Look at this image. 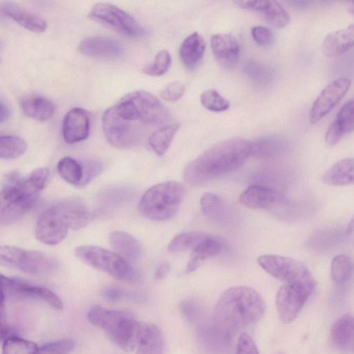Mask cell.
Listing matches in <instances>:
<instances>
[{"mask_svg": "<svg viewBox=\"0 0 354 354\" xmlns=\"http://www.w3.org/2000/svg\"><path fill=\"white\" fill-rule=\"evenodd\" d=\"M252 153V142L241 138L221 141L192 160L184 169V180L192 185L232 173L241 167Z\"/></svg>", "mask_w": 354, "mask_h": 354, "instance_id": "6da1fadb", "label": "cell"}, {"mask_svg": "<svg viewBox=\"0 0 354 354\" xmlns=\"http://www.w3.org/2000/svg\"><path fill=\"white\" fill-rule=\"evenodd\" d=\"M265 311L264 300L256 290L245 286H234L218 299L214 324L218 330L229 335L258 322Z\"/></svg>", "mask_w": 354, "mask_h": 354, "instance_id": "7a4b0ae2", "label": "cell"}, {"mask_svg": "<svg viewBox=\"0 0 354 354\" xmlns=\"http://www.w3.org/2000/svg\"><path fill=\"white\" fill-rule=\"evenodd\" d=\"M87 318L93 325L103 330L111 340L125 352L138 346L144 324L125 310H109L96 306L91 309Z\"/></svg>", "mask_w": 354, "mask_h": 354, "instance_id": "3957f363", "label": "cell"}, {"mask_svg": "<svg viewBox=\"0 0 354 354\" xmlns=\"http://www.w3.org/2000/svg\"><path fill=\"white\" fill-rule=\"evenodd\" d=\"M185 195L183 185L175 180L156 184L148 189L140 198L139 211L145 218L164 221L178 212Z\"/></svg>", "mask_w": 354, "mask_h": 354, "instance_id": "277c9868", "label": "cell"}, {"mask_svg": "<svg viewBox=\"0 0 354 354\" xmlns=\"http://www.w3.org/2000/svg\"><path fill=\"white\" fill-rule=\"evenodd\" d=\"M117 113L129 121L157 124L166 121L169 111L153 94L138 90L126 94L114 105Z\"/></svg>", "mask_w": 354, "mask_h": 354, "instance_id": "5b68a950", "label": "cell"}, {"mask_svg": "<svg viewBox=\"0 0 354 354\" xmlns=\"http://www.w3.org/2000/svg\"><path fill=\"white\" fill-rule=\"evenodd\" d=\"M74 252L84 263L118 280L129 283L140 280L138 272L118 253L91 245L78 246Z\"/></svg>", "mask_w": 354, "mask_h": 354, "instance_id": "8992f818", "label": "cell"}, {"mask_svg": "<svg viewBox=\"0 0 354 354\" xmlns=\"http://www.w3.org/2000/svg\"><path fill=\"white\" fill-rule=\"evenodd\" d=\"M0 263L10 268L34 275L50 273L58 267L57 259L46 253L11 245L1 246Z\"/></svg>", "mask_w": 354, "mask_h": 354, "instance_id": "52a82bcc", "label": "cell"}, {"mask_svg": "<svg viewBox=\"0 0 354 354\" xmlns=\"http://www.w3.org/2000/svg\"><path fill=\"white\" fill-rule=\"evenodd\" d=\"M88 16L97 23L125 36L140 37L145 33L142 26L131 15L109 3L95 4Z\"/></svg>", "mask_w": 354, "mask_h": 354, "instance_id": "ba28073f", "label": "cell"}, {"mask_svg": "<svg viewBox=\"0 0 354 354\" xmlns=\"http://www.w3.org/2000/svg\"><path fill=\"white\" fill-rule=\"evenodd\" d=\"M259 266L272 277L286 283L301 282L315 286L308 268L302 262L279 255L264 254L259 257Z\"/></svg>", "mask_w": 354, "mask_h": 354, "instance_id": "9c48e42d", "label": "cell"}, {"mask_svg": "<svg viewBox=\"0 0 354 354\" xmlns=\"http://www.w3.org/2000/svg\"><path fill=\"white\" fill-rule=\"evenodd\" d=\"M315 287L293 282L286 283L279 288L276 296V306L281 322L290 323L297 318Z\"/></svg>", "mask_w": 354, "mask_h": 354, "instance_id": "30bf717a", "label": "cell"}, {"mask_svg": "<svg viewBox=\"0 0 354 354\" xmlns=\"http://www.w3.org/2000/svg\"><path fill=\"white\" fill-rule=\"evenodd\" d=\"M102 126L107 141L115 148L129 149L138 142V131L131 121L122 118L117 113L114 106L104 112Z\"/></svg>", "mask_w": 354, "mask_h": 354, "instance_id": "8fae6325", "label": "cell"}, {"mask_svg": "<svg viewBox=\"0 0 354 354\" xmlns=\"http://www.w3.org/2000/svg\"><path fill=\"white\" fill-rule=\"evenodd\" d=\"M70 225L62 209L55 203L45 209L38 217L35 234L41 243L55 245L67 236Z\"/></svg>", "mask_w": 354, "mask_h": 354, "instance_id": "7c38bea8", "label": "cell"}, {"mask_svg": "<svg viewBox=\"0 0 354 354\" xmlns=\"http://www.w3.org/2000/svg\"><path fill=\"white\" fill-rule=\"evenodd\" d=\"M1 295L5 299L12 297L22 299L39 300L56 310H61L64 304L61 299L50 290L24 281L1 275Z\"/></svg>", "mask_w": 354, "mask_h": 354, "instance_id": "4fadbf2b", "label": "cell"}, {"mask_svg": "<svg viewBox=\"0 0 354 354\" xmlns=\"http://www.w3.org/2000/svg\"><path fill=\"white\" fill-rule=\"evenodd\" d=\"M351 81L339 77L328 84L319 94L310 109L309 120L315 124L326 116L348 91Z\"/></svg>", "mask_w": 354, "mask_h": 354, "instance_id": "5bb4252c", "label": "cell"}, {"mask_svg": "<svg viewBox=\"0 0 354 354\" xmlns=\"http://www.w3.org/2000/svg\"><path fill=\"white\" fill-rule=\"evenodd\" d=\"M90 132V117L83 109L75 107L65 115L62 123L64 141L74 144L87 138Z\"/></svg>", "mask_w": 354, "mask_h": 354, "instance_id": "9a60e30c", "label": "cell"}, {"mask_svg": "<svg viewBox=\"0 0 354 354\" xmlns=\"http://www.w3.org/2000/svg\"><path fill=\"white\" fill-rule=\"evenodd\" d=\"M234 3L242 9L262 13L266 20L277 28H285L290 21L288 12L276 1H236Z\"/></svg>", "mask_w": 354, "mask_h": 354, "instance_id": "2e32d148", "label": "cell"}, {"mask_svg": "<svg viewBox=\"0 0 354 354\" xmlns=\"http://www.w3.org/2000/svg\"><path fill=\"white\" fill-rule=\"evenodd\" d=\"M243 205L254 209H267L284 204L286 200L279 192L261 185H251L239 196Z\"/></svg>", "mask_w": 354, "mask_h": 354, "instance_id": "e0dca14e", "label": "cell"}, {"mask_svg": "<svg viewBox=\"0 0 354 354\" xmlns=\"http://www.w3.org/2000/svg\"><path fill=\"white\" fill-rule=\"evenodd\" d=\"M78 50L90 57L110 59L121 55L123 48L119 41L112 38L92 36L80 41Z\"/></svg>", "mask_w": 354, "mask_h": 354, "instance_id": "ac0fdd59", "label": "cell"}, {"mask_svg": "<svg viewBox=\"0 0 354 354\" xmlns=\"http://www.w3.org/2000/svg\"><path fill=\"white\" fill-rule=\"evenodd\" d=\"M210 44L213 54L221 65L231 68L236 64L240 48L234 35L229 33L216 34L212 37Z\"/></svg>", "mask_w": 354, "mask_h": 354, "instance_id": "d6986e66", "label": "cell"}, {"mask_svg": "<svg viewBox=\"0 0 354 354\" xmlns=\"http://www.w3.org/2000/svg\"><path fill=\"white\" fill-rule=\"evenodd\" d=\"M1 11L24 28L34 32H43L47 28L46 21L37 15L28 11L15 3L3 1Z\"/></svg>", "mask_w": 354, "mask_h": 354, "instance_id": "ffe728a7", "label": "cell"}, {"mask_svg": "<svg viewBox=\"0 0 354 354\" xmlns=\"http://www.w3.org/2000/svg\"><path fill=\"white\" fill-rule=\"evenodd\" d=\"M354 47V23L328 34L324 38L322 50L329 57L340 56Z\"/></svg>", "mask_w": 354, "mask_h": 354, "instance_id": "44dd1931", "label": "cell"}, {"mask_svg": "<svg viewBox=\"0 0 354 354\" xmlns=\"http://www.w3.org/2000/svg\"><path fill=\"white\" fill-rule=\"evenodd\" d=\"M333 344L343 351L354 349V317L344 315L335 320L330 328Z\"/></svg>", "mask_w": 354, "mask_h": 354, "instance_id": "7402d4cb", "label": "cell"}, {"mask_svg": "<svg viewBox=\"0 0 354 354\" xmlns=\"http://www.w3.org/2000/svg\"><path fill=\"white\" fill-rule=\"evenodd\" d=\"M55 203L67 218L71 229L79 230L88 223L91 213L86 205L80 199L68 198Z\"/></svg>", "mask_w": 354, "mask_h": 354, "instance_id": "603a6c76", "label": "cell"}, {"mask_svg": "<svg viewBox=\"0 0 354 354\" xmlns=\"http://www.w3.org/2000/svg\"><path fill=\"white\" fill-rule=\"evenodd\" d=\"M20 106L26 116L39 121L50 119L55 111L54 104L49 99L38 95L24 97Z\"/></svg>", "mask_w": 354, "mask_h": 354, "instance_id": "cb8c5ba5", "label": "cell"}, {"mask_svg": "<svg viewBox=\"0 0 354 354\" xmlns=\"http://www.w3.org/2000/svg\"><path fill=\"white\" fill-rule=\"evenodd\" d=\"M205 49L203 38L198 33L193 32L182 42L179 55L183 64L189 68H194L202 59Z\"/></svg>", "mask_w": 354, "mask_h": 354, "instance_id": "d4e9b609", "label": "cell"}, {"mask_svg": "<svg viewBox=\"0 0 354 354\" xmlns=\"http://www.w3.org/2000/svg\"><path fill=\"white\" fill-rule=\"evenodd\" d=\"M325 183L331 185L354 184V158H344L333 165L323 176Z\"/></svg>", "mask_w": 354, "mask_h": 354, "instance_id": "484cf974", "label": "cell"}, {"mask_svg": "<svg viewBox=\"0 0 354 354\" xmlns=\"http://www.w3.org/2000/svg\"><path fill=\"white\" fill-rule=\"evenodd\" d=\"M109 241L115 251L131 260H136L141 255V245L129 233L120 230L113 231L109 234Z\"/></svg>", "mask_w": 354, "mask_h": 354, "instance_id": "4316f807", "label": "cell"}, {"mask_svg": "<svg viewBox=\"0 0 354 354\" xmlns=\"http://www.w3.org/2000/svg\"><path fill=\"white\" fill-rule=\"evenodd\" d=\"M164 338L161 330L152 324H144L136 354H163Z\"/></svg>", "mask_w": 354, "mask_h": 354, "instance_id": "83f0119b", "label": "cell"}, {"mask_svg": "<svg viewBox=\"0 0 354 354\" xmlns=\"http://www.w3.org/2000/svg\"><path fill=\"white\" fill-rule=\"evenodd\" d=\"M222 249V244L216 239L209 236L200 243L192 251L185 268L186 273L196 270L205 260L218 255Z\"/></svg>", "mask_w": 354, "mask_h": 354, "instance_id": "f1b7e54d", "label": "cell"}, {"mask_svg": "<svg viewBox=\"0 0 354 354\" xmlns=\"http://www.w3.org/2000/svg\"><path fill=\"white\" fill-rule=\"evenodd\" d=\"M284 140L275 136L261 137L252 142L251 156L268 158L281 153L285 149Z\"/></svg>", "mask_w": 354, "mask_h": 354, "instance_id": "f546056e", "label": "cell"}, {"mask_svg": "<svg viewBox=\"0 0 354 354\" xmlns=\"http://www.w3.org/2000/svg\"><path fill=\"white\" fill-rule=\"evenodd\" d=\"M180 126L179 123L166 124L151 133L148 142L157 155L162 156L166 153Z\"/></svg>", "mask_w": 354, "mask_h": 354, "instance_id": "4dcf8cb0", "label": "cell"}, {"mask_svg": "<svg viewBox=\"0 0 354 354\" xmlns=\"http://www.w3.org/2000/svg\"><path fill=\"white\" fill-rule=\"evenodd\" d=\"M203 213L209 218L221 222L227 216V209L221 198L215 194L205 193L201 198Z\"/></svg>", "mask_w": 354, "mask_h": 354, "instance_id": "1f68e13d", "label": "cell"}, {"mask_svg": "<svg viewBox=\"0 0 354 354\" xmlns=\"http://www.w3.org/2000/svg\"><path fill=\"white\" fill-rule=\"evenodd\" d=\"M210 236L206 233L196 231L180 233L174 236L168 245V251L179 252L194 250L200 243Z\"/></svg>", "mask_w": 354, "mask_h": 354, "instance_id": "d6a6232c", "label": "cell"}, {"mask_svg": "<svg viewBox=\"0 0 354 354\" xmlns=\"http://www.w3.org/2000/svg\"><path fill=\"white\" fill-rule=\"evenodd\" d=\"M59 176L66 182L79 186L83 177V167L75 159L71 157L62 158L57 164Z\"/></svg>", "mask_w": 354, "mask_h": 354, "instance_id": "836d02e7", "label": "cell"}, {"mask_svg": "<svg viewBox=\"0 0 354 354\" xmlns=\"http://www.w3.org/2000/svg\"><path fill=\"white\" fill-rule=\"evenodd\" d=\"M26 149V142L20 137L12 135L0 137V158L2 159L18 158L25 153Z\"/></svg>", "mask_w": 354, "mask_h": 354, "instance_id": "e575fe53", "label": "cell"}, {"mask_svg": "<svg viewBox=\"0 0 354 354\" xmlns=\"http://www.w3.org/2000/svg\"><path fill=\"white\" fill-rule=\"evenodd\" d=\"M38 349L34 342L12 335L3 342L2 354H37Z\"/></svg>", "mask_w": 354, "mask_h": 354, "instance_id": "d590c367", "label": "cell"}, {"mask_svg": "<svg viewBox=\"0 0 354 354\" xmlns=\"http://www.w3.org/2000/svg\"><path fill=\"white\" fill-rule=\"evenodd\" d=\"M332 123L343 136L354 131V98L347 101L339 109Z\"/></svg>", "mask_w": 354, "mask_h": 354, "instance_id": "8d00e7d4", "label": "cell"}, {"mask_svg": "<svg viewBox=\"0 0 354 354\" xmlns=\"http://www.w3.org/2000/svg\"><path fill=\"white\" fill-rule=\"evenodd\" d=\"M353 263L351 259L344 254L335 256L331 261V277L335 282L347 281L352 274Z\"/></svg>", "mask_w": 354, "mask_h": 354, "instance_id": "74e56055", "label": "cell"}, {"mask_svg": "<svg viewBox=\"0 0 354 354\" xmlns=\"http://www.w3.org/2000/svg\"><path fill=\"white\" fill-rule=\"evenodd\" d=\"M201 102L203 106L214 112H221L226 111L230 107V102L222 97L218 92L209 89L204 91L201 95Z\"/></svg>", "mask_w": 354, "mask_h": 354, "instance_id": "f35d334b", "label": "cell"}, {"mask_svg": "<svg viewBox=\"0 0 354 354\" xmlns=\"http://www.w3.org/2000/svg\"><path fill=\"white\" fill-rule=\"evenodd\" d=\"M171 64V56L167 50L159 51L151 64L144 66L142 72L150 76H161L169 69Z\"/></svg>", "mask_w": 354, "mask_h": 354, "instance_id": "ab89813d", "label": "cell"}, {"mask_svg": "<svg viewBox=\"0 0 354 354\" xmlns=\"http://www.w3.org/2000/svg\"><path fill=\"white\" fill-rule=\"evenodd\" d=\"M75 346L71 339H63L47 343L38 349L37 354H69Z\"/></svg>", "mask_w": 354, "mask_h": 354, "instance_id": "60d3db41", "label": "cell"}, {"mask_svg": "<svg viewBox=\"0 0 354 354\" xmlns=\"http://www.w3.org/2000/svg\"><path fill=\"white\" fill-rule=\"evenodd\" d=\"M185 92V86L180 82L168 84L160 92L161 97L168 102H176L181 98Z\"/></svg>", "mask_w": 354, "mask_h": 354, "instance_id": "b9f144b4", "label": "cell"}, {"mask_svg": "<svg viewBox=\"0 0 354 354\" xmlns=\"http://www.w3.org/2000/svg\"><path fill=\"white\" fill-rule=\"evenodd\" d=\"M83 177L79 186H84L89 183L93 178L100 174L102 165L96 161H88L82 165Z\"/></svg>", "mask_w": 354, "mask_h": 354, "instance_id": "7bdbcfd3", "label": "cell"}, {"mask_svg": "<svg viewBox=\"0 0 354 354\" xmlns=\"http://www.w3.org/2000/svg\"><path fill=\"white\" fill-rule=\"evenodd\" d=\"M251 35L256 43L261 46H268L273 39L272 31L268 28L262 26L252 27Z\"/></svg>", "mask_w": 354, "mask_h": 354, "instance_id": "ee69618b", "label": "cell"}, {"mask_svg": "<svg viewBox=\"0 0 354 354\" xmlns=\"http://www.w3.org/2000/svg\"><path fill=\"white\" fill-rule=\"evenodd\" d=\"M236 354H259L255 342L248 334L243 333L240 335L237 344Z\"/></svg>", "mask_w": 354, "mask_h": 354, "instance_id": "f6af8a7d", "label": "cell"}, {"mask_svg": "<svg viewBox=\"0 0 354 354\" xmlns=\"http://www.w3.org/2000/svg\"><path fill=\"white\" fill-rule=\"evenodd\" d=\"M102 295L104 298L111 301H118L121 299H136L138 296L135 294L125 291L118 288H108L104 289Z\"/></svg>", "mask_w": 354, "mask_h": 354, "instance_id": "bcb514c9", "label": "cell"}, {"mask_svg": "<svg viewBox=\"0 0 354 354\" xmlns=\"http://www.w3.org/2000/svg\"><path fill=\"white\" fill-rule=\"evenodd\" d=\"M170 270V265L168 262L164 261L160 263L156 268L154 272V277L156 279H162L165 278Z\"/></svg>", "mask_w": 354, "mask_h": 354, "instance_id": "7dc6e473", "label": "cell"}, {"mask_svg": "<svg viewBox=\"0 0 354 354\" xmlns=\"http://www.w3.org/2000/svg\"><path fill=\"white\" fill-rule=\"evenodd\" d=\"M10 115V110L9 107L1 100L0 103V122L2 123L6 121Z\"/></svg>", "mask_w": 354, "mask_h": 354, "instance_id": "c3c4849f", "label": "cell"}, {"mask_svg": "<svg viewBox=\"0 0 354 354\" xmlns=\"http://www.w3.org/2000/svg\"><path fill=\"white\" fill-rule=\"evenodd\" d=\"M354 230V214L346 228V234H350Z\"/></svg>", "mask_w": 354, "mask_h": 354, "instance_id": "681fc988", "label": "cell"}, {"mask_svg": "<svg viewBox=\"0 0 354 354\" xmlns=\"http://www.w3.org/2000/svg\"><path fill=\"white\" fill-rule=\"evenodd\" d=\"M348 11L354 15V1L350 3V4L348 6Z\"/></svg>", "mask_w": 354, "mask_h": 354, "instance_id": "f907efd6", "label": "cell"}, {"mask_svg": "<svg viewBox=\"0 0 354 354\" xmlns=\"http://www.w3.org/2000/svg\"><path fill=\"white\" fill-rule=\"evenodd\" d=\"M277 354H283V353H278Z\"/></svg>", "mask_w": 354, "mask_h": 354, "instance_id": "816d5d0a", "label": "cell"}]
</instances>
